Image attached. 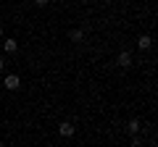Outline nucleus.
I'll return each mask as SVG.
<instances>
[{
    "label": "nucleus",
    "instance_id": "f8f14e48",
    "mask_svg": "<svg viewBox=\"0 0 158 147\" xmlns=\"http://www.w3.org/2000/svg\"><path fill=\"white\" fill-rule=\"evenodd\" d=\"M58 3H66V0H58Z\"/></svg>",
    "mask_w": 158,
    "mask_h": 147
},
{
    "label": "nucleus",
    "instance_id": "9d476101",
    "mask_svg": "<svg viewBox=\"0 0 158 147\" xmlns=\"http://www.w3.org/2000/svg\"><path fill=\"white\" fill-rule=\"evenodd\" d=\"M0 71H6V58H0Z\"/></svg>",
    "mask_w": 158,
    "mask_h": 147
},
{
    "label": "nucleus",
    "instance_id": "f257e3e1",
    "mask_svg": "<svg viewBox=\"0 0 158 147\" xmlns=\"http://www.w3.org/2000/svg\"><path fill=\"white\" fill-rule=\"evenodd\" d=\"M74 134H77V126H74L71 121H61V124H58V137H63V139H71Z\"/></svg>",
    "mask_w": 158,
    "mask_h": 147
},
{
    "label": "nucleus",
    "instance_id": "20e7f679",
    "mask_svg": "<svg viewBox=\"0 0 158 147\" xmlns=\"http://www.w3.org/2000/svg\"><path fill=\"white\" fill-rule=\"evenodd\" d=\"M137 47H140V50H150L153 47V37L150 34H140V37H137Z\"/></svg>",
    "mask_w": 158,
    "mask_h": 147
},
{
    "label": "nucleus",
    "instance_id": "6e6552de",
    "mask_svg": "<svg viewBox=\"0 0 158 147\" xmlns=\"http://www.w3.org/2000/svg\"><path fill=\"white\" fill-rule=\"evenodd\" d=\"M132 147H142V137L140 134H132Z\"/></svg>",
    "mask_w": 158,
    "mask_h": 147
},
{
    "label": "nucleus",
    "instance_id": "423d86ee",
    "mask_svg": "<svg viewBox=\"0 0 158 147\" xmlns=\"http://www.w3.org/2000/svg\"><path fill=\"white\" fill-rule=\"evenodd\" d=\"M3 50H6V53H16L19 50V42L16 40H3Z\"/></svg>",
    "mask_w": 158,
    "mask_h": 147
},
{
    "label": "nucleus",
    "instance_id": "ddd939ff",
    "mask_svg": "<svg viewBox=\"0 0 158 147\" xmlns=\"http://www.w3.org/2000/svg\"><path fill=\"white\" fill-rule=\"evenodd\" d=\"M0 147H3V142H0Z\"/></svg>",
    "mask_w": 158,
    "mask_h": 147
},
{
    "label": "nucleus",
    "instance_id": "9b49d317",
    "mask_svg": "<svg viewBox=\"0 0 158 147\" xmlns=\"http://www.w3.org/2000/svg\"><path fill=\"white\" fill-rule=\"evenodd\" d=\"M0 37H3V24H0Z\"/></svg>",
    "mask_w": 158,
    "mask_h": 147
},
{
    "label": "nucleus",
    "instance_id": "f03ea898",
    "mask_svg": "<svg viewBox=\"0 0 158 147\" xmlns=\"http://www.w3.org/2000/svg\"><path fill=\"white\" fill-rule=\"evenodd\" d=\"M3 87H6V89H11V92H16L19 87H21V79H19L16 74H8L6 79H3Z\"/></svg>",
    "mask_w": 158,
    "mask_h": 147
},
{
    "label": "nucleus",
    "instance_id": "1a4fd4ad",
    "mask_svg": "<svg viewBox=\"0 0 158 147\" xmlns=\"http://www.w3.org/2000/svg\"><path fill=\"white\" fill-rule=\"evenodd\" d=\"M34 3H37V8H45L48 3H50V0H34Z\"/></svg>",
    "mask_w": 158,
    "mask_h": 147
},
{
    "label": "nucleus",
    "instance_id": "0eeeda50",
    "mask_svg": "<svg viewBox=\"0 0 158 147\" xmlns=\"http://www.w3.org/2000/svg\"><path fill=\"white\" fill-rule=\"evenodd\" d=\"M69 40L71 42H82L85 40V32H82V29H71V32H69Z\"/></svg>",
    "mask_w": 158,
    "mask_h": 147
},
{
    "label": "nucleus",
    "instance_id": "7ed1b4c3",
    "mask_svg": "<svg viewBox=\"0 0 158 147\" xmlns=\"http://www.w3.org/2000/svg\"><path fill=\"white\" fill-rule=\"evenodd\" d=\"M140 129H142V121L140 118H129V121H127V126H124V131H127V134H140Z\"/></svg>",
    "mask_w": 158,
    "mask_h": 147
},
{
    "label": "nucleus",
    "instance_id": "39448f33",
    "mask_svg": "<svg viewBox=\"0 0 158 147\" xmlns=\"http://www.w3.org/2000/svg\"><path fill=\"white\" fill-rule=\"evenodd\" d=\"M116 61H118V66H121V68H129V66H132V53H129V50H121Z\"/></svg>",
    "mask_w": 158,
    "mask_h": 147
}]
</instances>
